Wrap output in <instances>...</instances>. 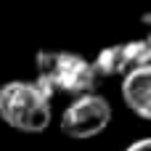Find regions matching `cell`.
Instances as JSON below:
<instances>
[{"label":"cell","instance_id":"6da1fadb","mask_svg":"<svg viewBox=\"0 0 151 151\" xmlns=\"http://www.w3.org/2000/svg\"><path fill=\"white\" fill-rule=\"evenodd\" d=\"M37 85L42 93L53 101L56 93H69L74 98L96 93L98 74L93 69V61L77 56V53H64V50H40L37 53Z\"/></svg>","mask_w":151,"mask_h":151},{"label":"cell","instance_id":"7a4b0ae2","mask_svg":"<svg viewBox=\"0 0 151 151\" xmlns=\"http://www.w3.org/2000/svg\"><path fill=\"white\" fill-rule=\"evenodd\" d=\"M53 117L50 98L32 80H8L0 85V119L19 133H45Z\"/></svg>","mask_w":151,"mask_h":151},{"label":"cell","instance_id":"3957f363","mask_svg":"<svg viewBox=\"0 0 151 151\" xmlns=\"http://www.w3.org/2000/svg\"><path fill=\"white\" fill-rule=\"evenodd\" d=\"M111 122V104L98 96V93H88L74 98L64 114H61V133L74 138V141H85V138H96L101 135Z\"/></svg>","mask_w":151,"mask_h":151},{"label":"cell","instance_id":"277c9868","mask_svg":"<svg viewBox=\"0 0 151 151\" xmlns=\"http://www.w3.org/2000/svg\"><path fill=\"white\" fill-rule=\"evenodd\" d=\"M151 66V45L149 40H130L119 42L111 48H104L98 58L93 61V69L98 77H117V74H130L133 69Z\"/></svg>","mask_w":151,"mask_h":151},{"label":"cell","instance_id":"5b68a950","mask_svg":"<svg viewBox=\"0 0 151 151\" xmlns=\"http://www.w3.org/2000/svg\"><path fill=\"white\" fill-rule=\"evenodd\" d=\"M122 101L141 119L151 117V66L133 69L122 77Z\"/></svg>","mask_w":151,"mask_h":151},{"label":"cell","instance_id":"8992f818","mask_svg":"<svg viewBox=\"0 0 151 151\" xmlns=\"http://www.w3.org/2000/svg\"><path fill=\"white\" fill-rule=\"evenodd\" d=\"M125 151H151V141H149V138H141V141L130 143Z\"/></svg>","mask_w":151,"mask_h":151}]
</instances>
